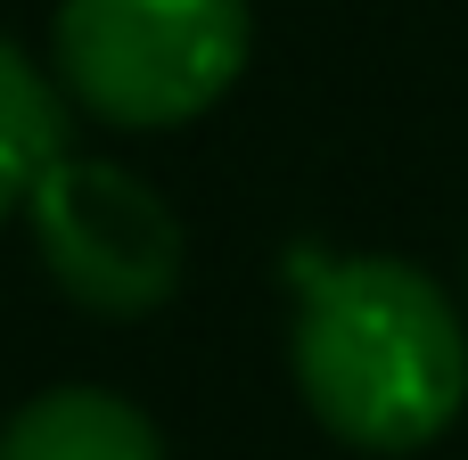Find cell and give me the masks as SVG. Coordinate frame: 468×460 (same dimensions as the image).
Here are the masks:
<instances>
[{
    "instance_id": "2",
    "label": "cell",
    "mask_w": 468,
    "mask_h": 460,
    "mask_svg": "<svg viewBox=\"0 0 468 460\" xmlns=\"http://www.w3.org/2000/svg\"><path fill=\"white\" fill-rule=\"evenodd\" d=\"M255 49L247 0H58L49 74L115 132H173L206 115Z\"/></svg>"
},
{
    "instance_id": "4",
    "label": "cell",
    "mask_w": 468,
    "mask_h": 460,
    "mask_svg": "<svg viewBox=\"0 0 468 460\" xmlns=\"http://www.w3.org/2000/svg\"><path fill=\"white\" fill-rule=\"evenodd\" d=\"M0 460H165L156 420L107 387H49L8 412Z\"/></svg>"
},
{
    "instance_id": "3",
    "label": "cell",
    "mask_w": 468,
    "mask_h": 460,
    "mask_svg": "<svg viewBox=\"0 0 468 460\" xmlns=\"http://www.w3.org/2000/svg\"><path fill=\"white\" fill-rule=\"evenodd\" d=\"M33 247H41V272L82 305V313H107V321H132V313H156L173 288H181V263H189V239H181V214L115 156H58L33 198Z\"/></svg>"
},
{
    "instance_id": "1",
    "label": "cell",
    "mask_w": 468,
    "mask_h": 460,
    "mask_svg": "<svg viewBox=\"0 0 468 460\" xmlns=\"http://www.w3.org/2000/svg\"><path fill=\"white\" fill-rule=\"evenodd\" d=\"M296 395L354 453H428L468 403V329L452 296L403 255L304 272Z\"/></svg>"
},
{
    "instance_id": "5",
    "label": "cell",
    "mask_w": 468,
    "mask_h": 460,
    "mask_svg": "<svg viewBox=\"0 0 468 460\" xmlns=\"http://www.w3.org/2000/svg\"><path fill=\"white\" fill-rule=\"evenodd\" d=\"M66 156V91L0 33V222L33 198V181Z\"/></svg>"
}]
</instances>
